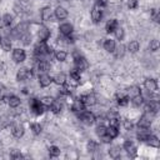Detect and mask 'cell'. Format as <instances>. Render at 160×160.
<instances>
[{
	"instance_id": "cell-1",
	"label": "cell",
	"mask_w": 160,
	"mask_h": 160,
	"mask_svg": "<svg viewBox=\"0 0 160 160\" xmlns=\"http://www.w3.org/2000/svg\"><path fill=\"white\" fill-rule=\"evenodd\" d=\"M34 54L38 58H42V56H46V55L51 54V49L46 45L45 41H39L34 48Z\"/></svg>"
},
{
	"instance_id": "cell-2",
	"label": "cell",
	"mask_w": 160,
	"mask_h": 160,
	"mask_svg": "<svg viewBox=\"0 0 160 160\" xmlns=\"http://www.w3.org/2000/svg\"><path fill=\"white\" fill-rule=\"evenodd\" d=\"M29 106H30V110H31L35 115H41V114H44V105L41 104V101H40L39 99H35V98L30 99Z\"/></svg>"
},
{
	"instance_id": "cell-3",
	"label": "cell",
	"mask_w": 160,
	"mask_h": 160,
	"mask_svg": "<svg viewBox=\"0 0 160 160\" xmlns=\"http://www.w3.org/2000/svg\"><path fill=\"white\" fill-rule=\"evenodd\" d=\"M79 119H80V121H81L82 124H85V125H92V124L95 122V120H96V118H95V115H94L92 112L85 111V110L79 114Z\"/></svg>"
},
{
	"instance_id": "cell-4",
	"label": "cell",
	"mask_w": 160,
	"mask_h": 160,
	"mask_svg": "<svg viewBox=\"0 0 160 160\" xmlns=\"http://www.w3.org/2000/svg\"><path fill=\"white\" fill-rule=\"evenodd\" d=\"M90 16H91V20L98 24L101 21V18H102V10H101V6L99 5H94L92 9H91V12H90Z\"/></svg>"
},
{
	"instance_id": "cell-5",
	"label": "cell",
	"mask_w": 160,
	"mask_h": 160,
	"mask_svg": "<svg viewBox=\"0 0 160 160\" xmlns=\"http://www.w3.org/2000/svg\"><path fill=\"white\" fill-rule=\"evenodd\" d=\"M74 64H75V69L79 70V71H84V70H86L89 68L88 60L84 56H81V55L74 59Z\"/></svg>"
},
{
	"instance_id": "cell-6",
	"label": "cell",
	"mask_w": 160,
	"mask_h": 160,
	"mask_svg": "<svg viewBox=\"0 0 160 160\" xmlns=\"http://www.w3.org/2000/svg\"><path fill=\"white\" fill-rule=\"evenodd\" d=\"M26 59V52L21 48H16L12 50V60L15 62H22Z\"/></svg>"
},
{
	"instance_id": "cell-7",
	"label": "cell",
	"mask_w": 160,
	"mask_h": 160,
	"mask_svg": "<svg viewBox=\"0 0 160 160\" xmlns=\"http://www.w3.org/2000/svg\"><path fill=\"white\" fill-rule=\"evenodd\" d=\"M32 76V72L31 70L26 69V68H21L18 72H16V80L18 81H25L28 79H30Z\"/></svg>"
},
{
	"instance_id": "cell-8",
	"label": "cell",
	"mask_w": 160,
	"mask_h": 160,
	"mask_svg": "<svg viewBox=\"0 0 160 160\" xmlns=\"http://www.w3.org/2000/svg\"><path fill=\"white\" fill-rule=\"evenodd\" d=\"M50 35H51V32H50V30H49L46 26H44V25L39 26V29H38V38H39V41H46V40L50 38Z\"/></svg>"
},
{
	"instance_id": "cell-9",
	"label": "cell",
	"mask_w": 160,
	"mask_h": 160,
	"mask_svg": "<svg viewBox=\"0 0 160 160\" xmlns=\"http://www.w3.org/2000/svg\"><path fill=\"white\" fill-rule=\"evenodd\" d=\"M122 149L130 155V156H135V154H136V145L134 144V141H131V140H126V141H124V144H122Z\"/></svg>"
},
{
	"instance_id": "cell-10",
	"label": "cell",
	"mask_w": 160,
	"mask_h": 160,
	"mask_svg": "<svg viewBox=\"0 0 160 160\" xmlns=\"http://www.w3.org/2000/svg\"><path fill=\"white\" fill-rule=\"evenodd\" d=\"M144 88L149 91V92H155L158 90V81L155 79H151V78H148L145 81H144Z\"/></svg>"
},
{
	"instance_id": "cell-11",
	"label": "cell",
	"mask_w": 160,
	"mask_h": 160,
	"mask_svg": "<svg viewBox=\"0 0 160 160\" xmlns=\"http://www.w3.org/2000/svg\"><path fill=\"white\" fill-rule=\"evenodd\" d=\"M59 31H60L61 35L68 36V35H71V34H72L74 26H72V24H70V22H62V24L59 26Z\"/></svg>"
},
{
	"instance_id": "cell-12",
	"label": "cell",
	"mask_w": 160,
	"mask_h": 160,
	"mask_svg": "<svg viewBox=\"0 0 160 160\" xmlns=\"http://www.w3.org/2000/svg\"><path fill=\"white\" fill-rule=\"evenodd\" d=\"M51 82H52V78L50 75H48L46 72H41L39 75V84L41 88H48V86H50Z\"/></svg>"
},
{
	"instance_id": "cell-13",
	"label": "cell",
	"mask_w": 160,
	"mask_h": 160,
	"mask_svg": "<svg viewBox=\"0 0 160 160\" xmlns=\"http://www.w3.org/2000/svg\"><path fill=\"white\" fill-rule=\"evenodd\" d=\"M84 110H85V104L81 101V99H76V100L72 101V104H71V111L72 112L80 114Z\"/></svg>"
},
{
	"instance_id": "cell-14",
	"label": "cell",
	"mask_w": 160,
	"mask_h": 160,
	"mask_svg": "<svg viewBox=\"0 0 160 160\" xmlns=\"http://www.w3.org/2000/svg\"><path fill=\"white\" fill-rule=\"evenodd\" d=\"M54 15L58 20H65L68 18V10L64 6H56L54 10Z\"/></svg>"
},
{
	"instance_id": "cell-15",
	"label": "cell",
	"mask_w": 160,
	"mask_h": 160,
	"mask_svg": "<svg viewBox=\"0 0 160 160\" xmlns=\"http://www.w3.org/2000/svg\"><path fill=\"white\" fill-rule=\"evenodd\" d=\"M36 70L41 74V72H48L50 70V62L48 60H39L36 62Z\"/></svg>"
},
{
	"instance_id": "cell-16",
	"label": "cell",
	"mask_w": 160,
	"mask_h": 160,
	"mask_svg": "<svg viewBox=\"0 0 160 160\" xmlns=\"http://www.w3.org/2000/svg\"><path fill=\"white\" fill-rule=\"evenodd\" d=\"M80 99H81V101L85 104V106H86V105H88V106H92V105L96 104V96H95L94 94H86V95H82Z\"/></svg>"
},
{
	"instance_id": "cell-17",
	"label": "cell",
	"mask_w": 160,
	"mask_h": 160,
	"mask_svg": "<svg viewBox=\"0 0 160 160\" xmlns=\"http://www.w3.org/2000/svg\"><path fill=\"white\" fill-rule=\"evenodd\" d=\"M24 132H25V130H24V128H22L20 124L12 125V128H11V134H12V136H14V138L20 139V138H22Z\"/></svg>"
},
{
	"instance_id": "cell-18",
	"label": "cell",
	"mask_w": 160,
	"mask_h": 160,
	"mask_svg": "<svg viewBox=\"0 0 160 160\" xmlns=\"http://www.w3.org/2000/svg\"><path fill=\"white\" fill-rule=\"evenodd\" d=\"M149 135H150V131H149L146 128H139V130H138V132H136L138 140H139V141H142V142L146 141V139L149 138Z\"/></svg>"
},
{
	"instance_id": "cell-19",
	"label": "cell",
	"mask_w": 160,
	"mask_h": 160,
	"mask_svg": "<svg viewBox=\"0 0 160 160\" xmlns=\"http://www.w3.org/2000/svg\"><path fill=\"white\" fill-rule=\"evenodd\" d=\"M118 26H119L118 20H116V19H110V20H108V22H106V25H105V30H106V32L111 34V32H114V31L116 30Z\"/></svg>"
},
{
	"instance_id": "cell-20",
	"label": "cell",
	"mask_w": 160,
	"mask_h": 160,
	"mask_svg": "<svg viewBox=\"0 0 160 160\" xmlns=\"http://www.w3.org/2000/svg\"><path fill=\"white\" fill-rule=\"evenodd\" d=\"M106 134L111 138V139H115L119 136V126H115V125H109L106 126Z\"/></svg>"
},
{
	"instance_id": "cell-21",
	"label": "cell",
	"mask_w": 160,
	"mask_h": 160,
	"mask_svg": "<svg viewBox=\"0 0 160 160\" xmlns=\"http://www.w3.org/2000/svg\"><path fill=\"white\" fill-rule=\"evenodd\" d=\"M145 142H148V145L151 146V148H159V145H160V140H159V138H158L156 135H152V134L149 135V138L146 139Z\"/></svg>"
},
{
	"instance_id": "cell-22",
	"label": "cell",
	"mask_w": 160,
	"mask_h": 160,
	"mask_svg": "<svg viewBox=\"0 0 160 160\" xmlns=\"http://www.w3.org/2000/svg\"><path fill=\"white\" fill-rule=\"evenodd\" d=\"M104 49L108 51V52H114V50H115V46H116V42H115V40H112V39H106L105 41H104Z\"/></svg>"
},
{
	"instance_id": "cell-23",
	"label": "cell",
	"mask_w": 160,
	"mask_h": 160,
	"mask_svg": "<svg viewBox=\"0 0 160 160\" xmlns=\"http://www.w3.org/2000/svg\"><path fill=\"white\" fill-rule=\"evenodd\" d=\"M52 81L58 85H65L66 84V75L65 72H58L54 78H52Z\"/></svg>"
},
{
	"instance_id": "cell-24",
	"label": "cell",
	"mask_w": 160,
	"mask_h": 160,
	"mask_svg": "<svg viewBox=\"0 0 160 160\" xmlns=\"http://www.w3.org/2000/svg\"><path fill=\"white\" fill-rule=\"evenodd\" d=\"M51 16H52L51 9H50L49 6L42 8V10H41V19H42L44 21H50V20H51Z\"/></svg>"
},
{
	"instance_id": "cell-25",
	"label": "cell",
	"mask_w": 160,
	"mask_h": 160,
	"mask_svg": "<svg viewBox=\"0 0 160 160\" xmlns=\"http://www.w3.org/2000/svg\"><path fill=\"white\" fill-rule=\"evenodd\" d=\"M20 102H21V100H20V98L16 96V95H10V96L8 98V104H9L10 108H18V106L20 105Z\"/></svg>"
},
{
	"instance_id": "cell-26",
	"label": "cell",
	"mask_w": 160,
	"mask_h": 160,
	"mask_svg": "<svg viewBox=\"0 0 160 160\" xmlns=\"http://www.w3.org/2000/svg\"><path fill=\"white\" fill-rule=\"evenodd\" d=\"M0 46L4 51H10L11 50V41L9 38H1L0 40Z\"/></svg>"
},
{
	"instance_id": "cell-27",
	"label": "cell",
	"mask_w": 160,
	"mask_h": 160,
	"mask_svg": "<svg viewBox=\"0 0 160 160\" xmlns=\"http://www.w3.org/2000/svg\"><path fill=\"white\" fill-rule=\"evenodd\" d=\"M109 155H110V158H112V159H118V158H120V154H121V150H120V146H111L110 149H109Z\"/></svg>"
},
{
	"instance_id": "cell-28",
	"label": "cell",
	"mask_w": 160,
	"mask_h": 160,
	"mask_svg": "<svg viewBox=\"0 0 160 160\" xmlns=\"http://www.w3.org/2000/svg\"><path fill=\"white\" fill-rule=\"evenodd\" d=\"M116 102L120 106H126L129 104V96L125 95V94H120V95L116 96Z\"/></svg>"
},
{
	"instance_id": "cell-29",
	"label": "cell",
	"mask_w": 160,
	"mask_h": 160,
	"mask_svg": "<svg viewBox=\"0 0 160 160\" xmlns=\"http://www.w3.org/2000/svg\"><path fill=\"white\" fill-rule=\"evenodd\" d=\"M139 49H140V44H139V41H136V40H131V41L128 44V50H129L130 52H138Z\"/></svg>"
},
{
	"instance_id": "cell-30",
	"label": "cell",
	"mask_w": 160,
	"mask_h": 160,
	"mask_svg": "<svg viewBox=\"0 0 160 160\" xmlns=\"http://www.w3.org/2000/svg\"><path fill=\"white\" fill-rule=\"evenodd\" d=\"M141 94V90H140V88L139 86H130L129 89H128V96L129 98H134V96H136V95H140Z\"/></svg>"
},
{
	"instance_id": "cell-31",
	"label": "cell",
	"mask_w": 160,
	"mask_h": 160,
	"mask_svg": "<svg viewBox=\"0 0 160 160\" xmlns=\"http://www.w3.org/2000/svg\"><path fill=\"white\" fill-rule=\"evenodd\" d=\"M16 31L19 32V35H22V34H25V32H29L28 30H29V24L28 22H20L16 28Z\"/></svg>"
},
{
	"instance_id": "cell-32",
	"label": "cell",
	"mask_w": 160,
	"mask_h": 160,
	"mask_svg": "<svg viewBox=\"0 0 160 160\" xmlns=\"http://www.w3.org/2000/svg\"><path fill=\"white\" fill-rule=\"evenodd\" d=\"M86 149H88L89 152H95L99 149V144L95 140H89L88 144H86Z\"/></svg>"
},
{
	"instance_id": "cell-33",
	"label": "cell",
	"mask_w": 160,
	"mask_h": 160,
	"mask_svg": "<svg viewBox=\"0 0 160 160\" xmlns=\"http://www.w3.org/2000/svg\"><path fill=\"white\" fill-rule=\"evenodd\" d=\"M20 40L24 45H30L31 44V40H32V36L30 32H25L22 35H20Z\"/></svg>"
},
{
	"instance_id": "cell-34",
	"label": "cell",
	"mask_w": 160,
	"mask_h": 160,
	"mask_svg": "<svg viewBox=\"0 0 160 160\" xmlns=\"http://www.w3.org/2000/svg\"><path fill=\"white\" fill-rule=\"evenodd\" d=\"M114 54H115L116 58H122L124 54H125V46H124L122 44L116 45V46H115V50H114Z\"/></svg>"
},
{
	"instance_id": "cell-35",
	"label": "cell",
	"mask_w": 160,
	"mask_h": 160,
	"mask_svg": "<svg viewBox=\"0 0 160 160\" xmlns=\"http://www.w3.org/2000/svg\"><path fill=\"white\" fill-rule=\"evenodd\" d=\"M54 55H55V59L58 61H64V60H66V56H68L65 50H56Z\"/></svg>"
},
{
	"instance_id": "cell-36",
	"label": "cell",
	"mask_w": 160,
	"mask_h": 160,
	"mask_svg": "<svg viewBox=\"0 0 160 160\" xmlns=\"http://www.w3.org/2000/svg\"><path fill=\"white\" fill-rule=\"evenodd\" d=\"M1 21H2V24H4L5 26H10V25L12 24V21H14V16L10 15V14H5V15L1 18Z\"/></svg>"
},
{
	"instance_id": "cell-37",
	"label": "cell",
	"mask_w": 160,
	"mask_h": 160,
	"mask_svg": "<svg viewBox=\"0 0 160 160\" xmlns=\"http://www.w3.org/2000/svg\"><path fill=\"white\" fill-rule=\"evenodd\" d=\"M49 108H50V110H51L54 114H58V112H60V110H61V102L58 101V100H54V102H52Z\"/></svg>"
},
{
	"instance_id": "cell-38",
	"label": "cell",
	"mask_w": 160,
	"mask_h": 160,
	"mask_svg": "<svg viewBox=\"0 0 160 160\" xmlns=\"http://www.w3.org/2000/svg\"><path fill=\"white\" fill-rule=\"evenodd\" d=\"M95 132H96V135L100 138V136H102L104 134H106V126L104 125V124H98V126H96V129H95Z\"/></svg>"
},
{
	"instance_id": "cell-39",
	"label": "cell",
	"mask_w": 160,
	"mask_h": 160,
	"mask_svg": "<svg viewBox=\"0 0 160 160\" xmlns=\"http://www.w3.org/2000/svg\"><path fill=\"white\" fill-rule=\"evenodd\" d=\"M49 155H50L51 158H58V156L60 155V149H59L58 146H55V145L50 146V148H49Z\"/></svg>"
},
{
	"instance_id": "cell-40",
	"label": "cell",
	"mask_w": 160,
	"mask_h": 160,
	"mask_svg": "<svg viewBox=\"0 0 160 160\" xmlns=\"http://www.w3.org/2000/svg\"><path fill=\"white\" fill-rule=\"evenodd\" d=\"M131 102H132L134 106H140V105H142L144 99H142L141 94H140V95H136V96H134V98H131Z\"/></svg>"
},
{
	"instance_id": "cell-41",
	"label": "cell",
	"mask_w": 160,
	"mask_h": 160,
	"mask_svg": "<svg viewBox=\"0 0 160 160\" xmlns=\"http://www.w3.org/2000/svg\"><path fill=\"white\" fill-rule=\"evenodd\" d=\"M30 130L32 131V134L39 135V134L41 132V125H40V124H38V122H32V124L30 125Z\"/></svg>"
},
{
	"instance_id": "cell-42",
	"label": "cell",
	"mask_w": 160,
	"mask_h": 160,
	"mask_svg": "<svg viewBox=\"0 0 160 160\" xmlns=\"http://www.w3.org/2000/svg\"><path fill=\"white\" fill-rule=\"evenodd\" d=\"M115 32V36H116V39L118 40H122L124 39V36H125V31H124V29L122 28H116V30L114 31Z\"/></svg>"
},
{
	"instance_id": "cell-43",
	"label": "cell",
	"mask_w": 160,
	"mask_h": 160,
	"mask_svg": "<svg viewBox=\"0 0 160 160\" xmlns=\"http://www.w3.org/2000/svg\"><path fill=\"white\" fill-rule=\"evenodd\" d=\"M159 46H160V42H159V40H156V39L151 40L150 44H149V49H150L151 51H156V50H159Z\"/></svg>"
},
{
	"instance_id": "cell-44",
	"label": "cell",
	"mask_w": 160,
	"mask_h": 160,
	"mask_svg": "<svg viewBox=\"0 0 160 160\" xmlns=\"http://www.w3.org/2000/svg\"><path fill=\"white\" fill-rule=\"evenodd\" d=\"M70 79L74 80V81H79L80 80V71L76 70V69H72L70 71Z\"/></svg>"
},
{
	"instance_id": "cell-45",
	"label": "cell",
	"mask_w": 160,
	"mask_h": 160,
	"mask_svg": "<svg viewBox=\"0 0 160 160\" xmlns=\"http://www.w3.org/2000/svg\"><path fill=\"white\" fill-rule=\"evenodd\" d=\"M40 101H41V104H42L44 106H48V108H49V106L54 102V99H52L51 96H44V98H41Z\"/></svg>"
},
{
	"instance_id": "cell-46",
	"label": "cell",
	"mask_w": 160,
	"mask_h": 160,
	"mask_svg": "<svg viewBox=\"0 0 160 160\" xmlns=\"http://www.w3.org/2000/svg\"><path fill=\"white\" fill-rule=\"evenodd\" d=\"M128 8L130 10L136 9L138 8V0H128Z\"/></svg>"
},
{
	"instance_id": "cell-47",
	"label": "cell",
	"mask_w": 160,
	"mask_h": 160,
	"mask_svg": "<svg viewBox=\"0 0 160 160\" xmlns=\"http://www.w3.org/2000/svg\"><path fill=\"white\" fill-rule=\"evenodd\" d=\"M124 128H125V130H132L134 124L130 120H124Z\"/></svg>"
},
{
	"instance_id": "cell-48",
	"label": "cell",
	"mask_w": 160,
	"mask_h": 160,
	"mask_svg": "<svg viewBox=\"0 0 160 160\" xmlns=\"http://www.w3.org/2000/svg\"><path fill=\"white\" fill-rule=\"evenodd\" d=\"M100 139H101V141H102L104 144H110V142H111V140H112L108 134H104L102 136H100Z\"/></svg>"
},
{
	"instance_id": "cell-49",
	"label": "cell",
	"mask_w": 160,
	"mask_h": 160,
	"mask_svg": "<svg viewBox=\"0 0 160 160\" xmlns=\"http://www.w3.org/2000/svg\"><path fill=\"white\" fill-rule=\"evenodd\" d=\"M108 1H109V0H96V5H99V6H105V5L108 4Z\"/></svg>"
},
{
	"instance_id": "cell-50",
	"label": "cell",
	"mask_w": 160,
	"mask_h": 160,
	"mask_svg": "<svg viewBox=\"0 0 160 160\" xmlns=\"http://www.w3.org/2000/svg\"><path fill=\"white\" fill-rule=\"evenodd\" d=\"M11 158L12 159H20V158H22V155L20 152H14V154H11Z\"/></svg>"
},
{
	"instance_id": "cell-51",
	"label": "cell",
	"mask_w": 160,
	"mask_h": 160,
	"mask_svg": "<svg viewBox=\"0 0 160 160\" xmlns=\"http://www.w3.org/2000/svg\"><path fill=\"white\" fill-rule=\"evenodd\" d=\"M14 9H15V12H16V14H21V12H22L21 6L19 8V5H15V8H14Z\"/></svg>"
},
{
	"instance_id": "cell-52",
	"label": "cell",
	"mask_w": 160,
	"mask_h": 160,
	"mask_svg": "<svg viewBox=\"0 0 160 160\" xmlns=\"http://www.w3.org/2000/svg\"><path fill=\"white\" fill-rule=\"evenodd\" d=\"M4 92H5V90H4V88L0 85V100H2V98H4Z\"/></svg>"
},
{
	"instance_id": "cell-53",
	"label": "cell",
	"mask_w": 160,
	"mask_h": 160,
	"mask_svg": "<svg viewBox=\"0 0 160 160\" xmlns=\"http://www.w3.org/2000/svg\"><path fill=\"white\" fill-rule=\"evenodd\" d=\"M0 40H1V36H0Z\"/></svg>"
}]
</instances>
